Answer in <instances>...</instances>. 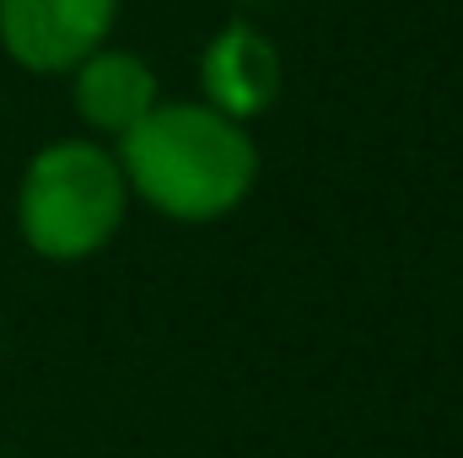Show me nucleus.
<instances>
[{"mask_svg":"<svg viewBox=\"0 0 463 458\" xmlns=\"http://www.w3.org/2000/svg\"><path fill=\"white\" fill-rule=\"evenodd\" d=\"M0 335H5V313H0Z\"/></svg>","mask_w":463,"mask_h":458,"instance_id":"423d86ee","label":"nucleus"},{"mask_svg":"<svg viewBox=\"0 0 463 458\" xmlns=\"http://www.w3.org/2000/svg\"><path fill=\"white\" fill-rule=\"evenodd\" d=\"M280 49L269 33H259L253 22H227L211 33L205 54H200V103L222 109L237 124H253L280 103Z\"/></svg>","mask_w":463,"mask_h":458,"instance_id":"20e7f679","label":"nucleus"},{"mask_svg":"<svg viewBox=\"0 0 463 458\" xmlns=\"http://www.w3.org/2000/svg\"><path fill=\"white\" fill-rule=\"evenodd\" d=\"M129 184L114 146L92 135L43 140L16 178V237L43 264H87L118 237L129 216Z\"/></svg>","mask_w":463,"mask_h":458,"instance_id":"f03ea898","label":"nucleus"},{"mask_svg":"<svg viewBox=\"0 0 463 458\" xmlns=\"http://www.w3.org/2000/svg\"><path fill=\"white\" fill-rule=\"evenodd\" d=\"M71 103H76V119H81V129L92 140L114 146L118 135H129L140 119L162 103V81H156L146 54L103 43L98 54H87L71 71Z\"/></svg>","mask_w":463,"mask_h":458,"instance_id":"39448f33","label":"nucleus"},{"mask_svg":"<svg viewBox=\"0 0 463 458\" xmlns=\"http://www.w3.org/2000/svg\"><path fill=\"white\" fill-rule=\"evenodd\" d=\"M0 458H5V453H0Z\"/></svg>","mask_w":463,"mask_h":458,"instance_id":"0eeeda50","label":"nucleus"},{"mask_svg":"<svg viewBox=\"0 0 463 458\" xmlns=\"http://www.w3.org/2000/svg\"><path fill=\"white\" fill-rule=\"evenodd\" d=\"M114 27L118 0H0V54L27 76H71Z\"/></svg>","mask_w":463,"mask_h":458,"instance_id":"7ed1b4c3","label":"nucleus"},{"mask_svg":"<svg viewBox=\"0 0 463 458\" xmlns=\"http://www.w3.org/2000/svg\"><path fill=\"white\" fill-rule=\"evenodd\" d=\"M129 200L178 227H211L248 205L259 184L253 124H237L200 98H162L114 140Z\"/></svg>","mask_w":463,"mask_h":458,"instance_id":"f257e3e1","label":"nucleus"}]
</instances>
